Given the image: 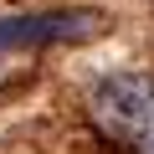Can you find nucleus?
I'll use <instances>...</instances> for the list:
<instances>
[{"mask_svg":"<svg viewBox=\"0 0 154 154\" xmlns=\"http://www.w3.org/2000/svg\"><path fill=\"white\" fill-rule=\"evenodd\" d=\"M103 26H108V16H103V11H88V5L0 16V57L36 51V46H77V41H93Z\"/></svg>","mask_w":154,"mask_h":154,"instance_id":"obj_2","label":"nucleus"},{"mask_svg":"<svg viewBox=\"0 0 154 154\" xmlns=\"http://www.w3.org/2000/svg\"><path fill=\"white\" fill-rule=\"evenodd\" d=\"M82 113L113 154H154V77L149 72L98 77L88 88Z\"/></svg>","mask_w":154,"mask_h":154,"instance_id":"obj_1","label":"nucleus"}]
</instances>
